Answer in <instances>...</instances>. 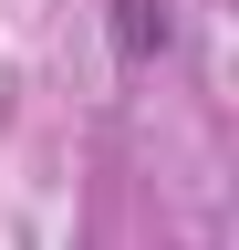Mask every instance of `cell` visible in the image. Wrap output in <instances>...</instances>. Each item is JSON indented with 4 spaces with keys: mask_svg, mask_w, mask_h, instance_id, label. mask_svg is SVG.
<instances>
[{
    "mask_svg": "<svg viewBox=\"0 0 239 250\" xmlns=\"http://www.w3.org/2000/svg\"><path fill=\"white\" fill-rule=\"evenodd\" d=\"M166 42H177L166 0H114V52H125V62H156Z\"/></svg>",
    "mask_w": 239,
    "mask_h": 250,
    "instance_id": "6da1fadb",
    "label": "cell"
}]
</instances>
